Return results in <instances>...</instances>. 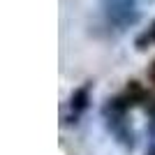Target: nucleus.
<instances>
[{"label":"nucleus","mask_w":155,"mask_h":155,"mask_svg":"<svg viewBox=\"0 0 155 155\" xmlns=\"http://www.w3.org/2000/svg\"><path fill=\"white\" fill-rule=\"evenodd\" d=\"M104 14L118 28H127L139 19V12L132 0H104Z\"/></svg>","instance_id":"1"},{"label":"nucleus","mask_w":155,"mask_h":155,"mask_svg":"<svg viewBox=\"0 0 155 155\" xmlns=\"http://www.w3.org/2000/svg\"><path fill=\"white\" fill-rule=\"evenodd\" d=\"M143 39H148V42H155V23H153V28L146 32V37H143ZM143 39H141V42H143Z\"/></svg>","instance_id":"2"}]
</instances>
